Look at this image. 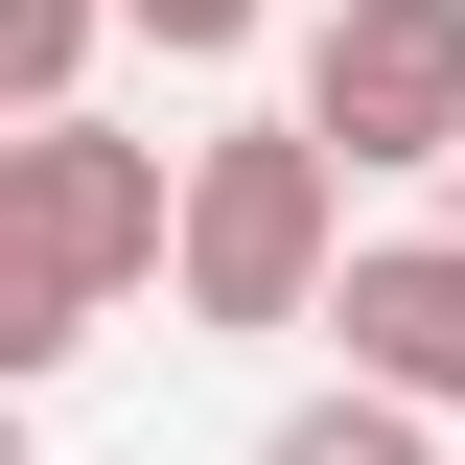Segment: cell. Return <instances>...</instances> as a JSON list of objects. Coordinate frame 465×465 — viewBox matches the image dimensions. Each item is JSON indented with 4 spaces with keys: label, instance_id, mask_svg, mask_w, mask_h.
<instances>
[{
    "label": "cell",
    "instance_id": "2",
    "mask_svg": "<svg viewBox=\"0 0 465 465\" xmlns=\"http://www.w3.org/2000/svg\"><path fill=\"white\" fill-rule=\"evenodd\" d=\"M349 256V163L302 140V116H210V140H163V302L186 326H302Z\"/></svg>",
    "mask_w": 465,
    "mask_h": 465
},
{
    "label": "cell",
    "instance_id": "4",
    "mask_svg": "<svg viewBox=\"0 0 465 465\" xmlns=\"http://www.w3.org/2000/svg\"><path fill=\"white\" fill-rule=\"evenodd\" d=\"M302 326H326L349 372H372V396H419V419H465V210H442V232H349Z\"/></svg>",
    "mask_w": 465,
    "mask_h": 465
},
{
    "label": "cell",
    "instance_id": "8",
    "mask_svg": "<svg viewBox=\"0 0 465 465\" xmlns=\"http://www.w3.org/2000/svg\"><path fill=\"white\" fill-rule=\"evenodd\" d=\"M0 465H24V396H0Z\"/></svg>",
    "mask_w": 465,
    "mask_h": 465
},
{
    "label": "cell",
    "instance_id": "5",
    "mask_svg": "<svg viewBox=\"0 0 465 465\" xmlns=\"http://www.w3.org/2000/svg\"><path fill=\"white\" fill-rule=\"evenodd\" d=\"M256 465H442V419H419V396H372V372H326V396H280V419H256Z\"/></svg>",
    "mask_w": 465,
    "mask_h": 465
},
{
    "label": "cell",
    "instance_id": "7",
    "mask_svg": "<svg viewBox=\"0 0 465 465\" xmlns=\"http://www.w3.org/2000/svg\"><path fill=\"white\" fill-rule=\"evenodd\" d=\"M256 24H280V0H116V47H163V70H232Z\"/></svg>",
    "mask_w": 465,
    "mask_h": 465
},
{
    "label": "cell",
    "instance_id": "3",
    "mask_svg": "<svg viewBox=\"0 0 465 465\" xmlns=\"http://www.w3.org/2000/svg\"><path fill=\"white\" fill-rule=\"evenodd\" d=\"M302 140H326V163H465V0H326V24H302Z\"/></svg>",
    "mask_w": 465,
    "mask_h": 465
},
{
    "label": "cell",
    "instance_id": "1",
    "mask_svg": "<svg viewBox=\"0 0 465 465\" xmlns=\"http://www.w3.org/2000/svg\"><path fill=\"white\" fill-rule=\"evenodd\" d=\"M140 280H163V140H116L94 94L0 116V396H47Z\"/></svg>",
    "mask_w": 465,
    "mask_h": 465
},
{
    "label": "cell",
    "instance_id": "6",
    "mask_svg": "<svg viewBox=\"0 0 465 465\" xmlns=\"http://www.w3.org/2000/svg\"><path fill=\"white\" fill-rule=\"evenodd\" d=\"M94 47H116V0H0V116H70Z\"/></svg>",
    "mask_w": 465,
    "mask_h": 465
}]
</instances>
